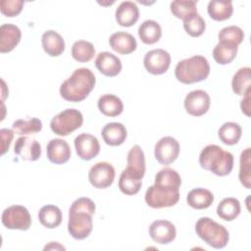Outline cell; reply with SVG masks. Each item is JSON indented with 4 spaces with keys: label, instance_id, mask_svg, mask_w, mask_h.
Returning a JSON list of instances; mask_svg holds the SVG:
<instances>
[{
    "label": "cell",
    "instance_id": "28",
    "mask_svg": "<svg viewBox=\"0 0 251 251\" xmlns=\"http://www.w3.org/2000/svg\"><path fill=\"white\" fill-rule=\"evenodd\" d=\"M38 219L42 226L47 228H55L62 223V212L55 205H45L38 213Z\"/></svg>",
    "mask_w": 251,
    "mask_h": 251
},
{
    "label": "cell",
    "instance_id": "3",
    "mask_svg": "<svg viewBox=\"0 0 251 251\" xmlns=\"http://www.w3.org/2000/svg\"><path fill=\"white\" fill-rule=\"evenodd\" d=\"M96 78L91 70L79 68L61 84L60 94L67 101L80 102L93 90Z\"/></svg>",
    "mask_w": 251,
    "mask_h": 251
},
{
    "label": "cell",
    "instance_id": "32",
    "mask_svg": "<svg viewBox=\"0 0 251 251\" xmlns=\"http://www.w3.org/2000/svg\"><path fill=\"white\" fill-rule=\"evenodd\" d=\"M242 134L241 126L233 122L225 123L218 131V135L220 140L226 145H234L236 144Z\"/></svg>",
    "mask_w": 251,
    "mask_h": 251
},
{
    "label": "cell",
    "instance_id": "26",
    "mask_svg": "<svg viewBox=\"0 0 251 251\" xmlns=\"http://www.w3.org/2000/svg\"><path fill=\"white\" fill-rule=\"evenodd\" d=\"M138 36L143 43L154 44L158 42L162 36L161 25L153 20H147L139 25Z\"/></svg>",
    "mask_w": 251,
    "mask_h": 251
},
{
    "label": "cell",
    "instance_id": "14",
    "mask_svg": "<svg viewBox=\"0 0 251 251\" xmlns=\"http://www.w3.org/2000/svg\"><path fill=\"white\" fill-rule=\"evenodd\" d=\"M75 148L78 157L89 161L100 152V144L96 136L89 133H80L75 138Z\"/></svg>",
    "mask_w": 251,
    "mask_h": 251
},
{
    "label": "cell",
    "instance_id": "29",
    "mask_svg": "<svg viewBox=\"0 0 251 251\" xmlns=\"http://www.w3.org/2000/svg\"><path fill=\"white\" fill-rule=\"evenodd\" d=\"M240 211V203L236 198L233 197H227L223 199L217 207L218 216L226 222H231L235 220L239 216Z\"/></svg>",
    "mask_w": 251,
    "mask_h": 251
},
{
    "label": "cell",
    "instance_id": "12",
    "mask_svg": "<svg viewBox=\"0 0 251 251\" xmlns=\"http://www.w3.org/2000/svg\"><path fill=\"white\" fill-rule=\"evenodd\" d=\"M143 64L148 73L162 75L171 65V55L164 49H154L145 54Z\"/></svg>",
    "mask_w": 251,
    "mask_h": 251
},
{
    "label": "cell",
    "instance_id": "6",
    "mask_svg": "<svg viewBox=\"0 0 251 251\" xmlns=\"http://www.w3.org/2000/svg\"><path fill=\"white\" fill-rule=\"evenodd\" d=\"M195 231L209 246L216 249L226 247L229 240L227 229L208 217H202L196 222Z\"/></svg>",
    "mask_w": 251,
    "mask_h": 251
},
{
    "label": "cell",
    "instance_id": "20",
    "mask_svg": "<svg viewBox=\"0 0 251 251\" xmlns=\"http://www.w3.org/2000/svg\"><path fill=\"white\" fill-rule=\"evenodd\" d=\"M109 44L114 51L124 55L132 53L137 47V43L133 35L125 31L113 33L109 38Z\"/></svg>",
    "mask_w": 251,
    "mask_h": 251
},
{
    "label": "cell",
    "instance_id": "41",
    "mask_svg": "<svg viewBox=\"0 0 251 251\" xmlns=\"http://www.w3.org/2000/svg\"><path fill=\"white\" fill-rule=\"evenodd\" d=\"M250 93L251 91H248L243 99L241 100V103H240V107H241V110H242V113H244L246 116H250Z\"/></svg>",
    "mask_w": 251,
    "mask_h": 251
},
{
    "label": "cell",
    "instance_id": "11",
    "mask_svg": "<svg viewBox=\"0 0 251 251\" xmlns=\"http://www.w3.org/2000/svg\"><path fill=\"white\" fill-rule=\"evenodd\" d=\"M179 154V143L172 136L162 137L155 144L154 155L162 165H170L175 162Z\"/></svg>",
    "mask_w": 251,
    "mask_h": 251
},
{
    "label": "cell",
    "instance_id": "27",
    "mask_svg": "<svg viewBox=\"0 0 251 251\" xmlns=\"http://www.w3.org/2000/svg\"><path fill=\"white\" fill-rule=\"evenodd\" d=\"M231 87L233 92L239 96H244L251 91V69L249 67L241 68L234 74Z\"/></svg>",
    "mask_w": 251,
    "mask_h": 251
},
{
    "label": "cell",
    "instance_id": "42",
    "mask_svg": "<svg viewBox=\"0 0 251 251\" xmlns=\"http://www.w3.org/2000/svg\"><path fill=\"white\" fill-rule=\"evenodd\" d=\"M50 249H62V250H65V247L60 245L58 242H50L49 245H46L44 247V250H50Z\"/></svg>",
    "mask_w": 251,
    "mask_h": 251
},
{
    "label": "cell",
    "instance_id": "31",
    "mask_svg": "<svg viewBox=\"0 0 251 251\" xmlns=\"http://www.w3.org/2000/svg\"><path fill=\"white\" fill-rule=\"evenodd\" d=\"M238 46L227 42H219L214 50L213 57L215 61L220 65L229 64L236 57Z\"/></svg>",
    "mask_w": 251,
    "mask_h": 251
},
{
    "label": "cell",
    "instance_id": "38",
    "mask_svg": "<svg viewBox=\"0 0 251 251\" xmlns=\"http://www.w3.org/2000/svg\"><path fill=\"white\" fill-rule=\"evenodd\" d=\"M218 38L219 42H227L238 46L244 39V32L237 25H229L221 29Z\"/></svg>",
    "mask_w": 251,
    "mask_h": 251
},
{
    "label": "cell",
    "instance_id": "30",
    "mask_svg": "<svg viewBox=\"0 0 251 251\" xmlns=\"http://www.w3.org/2000/svg\"><path fill=\"white\" fill-rule=\"evenodd\" d=\"M209 16L215 21H226L229 19L233 12L232 3L230 1L212 0L208 4L207 8Z\"/></svg>",
    "mask_w": 251,
    "mask_h": 251
},
{
    "label": "cell",
    "instance_id": "13",
    "mask_svg": "<svg viewBox=\"0 0 251 251\" xmlns=\"http://www.w3.org/2000/svg\"><path fill=\"white\" fill-rule=\"evenodd\" d=\"M211 99L209 94L201 89L190 91L184 99V108L186 112L194 117H200L206 114L210 108Z\"/></svg>",
    "mask_w": 251,
    "mask_h": 251
},
{
    "label": "cell",
    "instance_id": "15",
    "mask_svg": "<svg viewBox=\"0 0 251 251\" xmlns=\"http://www.w3.org/2000/svg\"><path fill=\"white\" fill-rule=\"evenodd\" d=\"M14 152L25 161H36L41 156V146L39 142L28 136L19 137L14 146Z\"/></svg>",
    "mask_w": 251,
    "mask_h": 251
},
{
    "label": "cell",
    "instance_id": "25",
    "mask_svg": "<svg viewBox=\"0 0 251 251\" xmlns=\"http://www.w3.org/2000/svg\"><path fill=\"white\" fill-rule=\"evenodd\" d=\"M98 109L100 112L108 117H117L122 114L124 104L122 100L113 94H104L98 99Z\"/></svg>",
    "mask_w": 251,
    "mask_h": 251
},
{
    "label": "cell",
    "instance_id": "2",
    "mask_svg": "<svg viewBox=\"0 0 251 251\" xmlns=\"http://www.w3.org/2000/svg\"><path fill=\"white\" fill-rule=\"evenodd\" d=\"M94 202L87 197L75 200L69 210L68 231L75 239L86 238L93 228L92 216L95 213Z\"/></svg>",
    "mask_w": 251,
    "mask_h": 251
},
{
    "label": "cell",
    "instance_id": "40",
    "mask_svg": "<svg viewBox=\"0 0 251 251\" xmlns=\"http://www.w3.org/2000/svg\"><path fill=\"white\" fill-rule=\"evenodd\" d=\"M1 136V154L4 155L11 145V142L14 137V130L9 128H1L0 129Z\"/></svg>",
    "mask_w": 251,
    "mask_h": 251
},
{
    "label": "cell",
    "instance_id": "9",
    "mask_svg": "<svg viewBox=\"0 0 251 251\" xmlns=\"http://www.w3.org/2000/svg\"><path fill=\"white\" fill-rule=\"evenodd\" d=\"M126 177L142 181L145 175V156L139 145L132 146L127 153V167L122 172Z\"/></svg>",
    "mask_w": 251,
    "mask_h": 251
},
{
    "label": "cell",
    "instance_id": "10",
    "mask_svg": "<svg viewBox=\"0 0 251 251\" xmlns=\"http://www.w3.org/2000/svg\"><path fill=\"white\" fill-rule=\"evenodd\" d=\"M115 169L108 162H98L93 165L88 173V179L95 188H107L115 179Z\"/></svg>",
    "mask_w": 251,
    "mask_h": 251
},
{
    "label": "cell",
    "instance_id": "24",
    "mask_svg": "<svg viewBox=\"0 0 251 251\" xmlns=\"http://www.w3.org/2000/svg\"><path fill=\"white\" fill-rule=\"evenodd\" d=\"M186 202L193 209H207L214 202V195L210 190L198 187L188 192L186 196Z\"/></svg>",
    "mask_w": 251,
    "mask_h": 251
},
{
    "label": "cell",
    "instance_id": "7",
    "mask_svg": "<svg viewBox=\"0 0 251 251\" xmlns=\"http://www.w3.org/2000/svg\"><path fill=\"white\" fill-rule=\"evenodd\" d=\"M82 114L76 109H66L52 118L51 130L60 136H66L82 126Z\"/></svg>",
    "mask_w": 251,
    "mask_h": 251
},
{
    "label": "cell",
    "instance_id": "16",
    "mask_svg": "<svg viewBox=\"0 0 251 251\" xmlns=\"http://www.w3.org/2000/svg\"><path fill=\"white\" fill-rule=\"evenodd\" d=\"M151 238L159 244H168L172 242L176 235V226L167 220H157L149 226Z\"/></svg>",
    "mask_w": 251,
    "mask_h": 251
},
{
    "label": "cell",
    "instance_id": "8",
    "mask_svg": "<svg viewBox=\"0 0 251 251\" xmlns=\"http://www.w3.org/2000/svg\"><path fill=\"white\" fill-rule=\"evenodd\" d=\"M4 226L9 229L26 230L31 225V217L28 210L22 205H13L6 208L1 216Z\"/></svg>",
    "mask_w": 251,
    "mask_h": 251
},
{
    "label": "cell",
    "instance_id": "33",
    "mask_svg": "<svg viewBox=\"0 0 251 251\" xmlns=\"http://www.w3.org/2000/svg\"><path fill=\"white\" fill-rule=\"evenodd\" d=\"M95 55V48L91 42L85 40L75 41L72 46V56L79 63L89 62Z\"/></svg>",
    "mask_w": 251,
    "mask_h": 251
},
{
    "label": "cell",
    "instance_id": "19",
    "mask_svg": "<svg viewBox=\"0 0 251 251\" xmlns=\"http://www.w3.org/2000/svg\"><path fill=\"white\" fill-rule=\"evenodd\" d=\"M21 29L12 24H4L0 27V52H11L20 42Z\"/></svg>",
    "mask_w": 251,
    "mask_h": 251
},
{
    "label": "cell",
    "instance_id": "5",
    "mask_svg": "<svg viewBox=\"0 0 251 251\" xmlns=\"http://www.w3.org/2000/svg\"><path fill=\"white\" fill-rule=\"evenodd\" d=\"M209 74V62L201 55H195L179 61L175 69V75L176 79L184 84L202 81L208 77Z\"/></svg>",
    "mask_w": 251,
    "mask_h": 251
},
{
    "label": "cell",
    "instance_id": "17",
    "mask_svg": "<svg viewBox=\"0 0 251 251\" xmlns=\"http://www.w3.org/2000/svg\"><path fill=\"white\" fill-rule=\"evenodd\" d=\"M48 160L53 164H65L71 158V148L68 142L61 138H54L49 141L46 147Z\"/></svg>",
    "mask_w": 251,
    "mask_h": 251
},
{
    "label": "cell",
    "instance_id": "39",
    "mask_svg": "<svg viewBox=\"0 0 251 251\" xmlns=\"http://www.w3.org/2000/svg\"><path fill=\"white\" fill-rule=\"evenodd\" d=\"M24 7V1L22 0H2L0 1L1 13L6 17L18 16Z\"/></svg>",
    "mask_w": 251,
    "mask_h": 251
},
{
    "label": "cell",
    "instance_id": "18",
    "mask_svg": "<svg viewBox=\"0 0 251 251\" xmlns=\"http://www.w3.org/2000/svg\"><path fill=\"white\" fill-rule=\"evenodd\" d=\"M97 70L106 76H116L122 71V62L114 54L110 52H100L95 60Z\"/></svg>",
    "mask_w": 251,
    "mask_h": 251
},
{
    "label": "cell",
    "instance_id": "37",
    "mask_svg": "<svg viewBox=\"0 0 251 251\" xmlns=\"http://www.w3.org/2000/svg\"><path fill=\"white\" fill-rule=\"evenodd\" d=\"M183 27L190 36L198 37L205 31L206 24L204 19L196 13L183 20Z\"/></svg>",
    "mask_w": 251,
    "mask_h": 251
},
{
    "label": "cell",
    "instance_id": "34",
    "mask_svg": "<svg viewBox=\"0 0 251 251\" xmlns=\"http://www.w3.org/2000/svg\"><path fill=\"white\" fill-rule=\"evenodd\" d=\"M196 4L195 1L190 0H176L170 5L171 12L176 18L183 21L189 16L197 13Z\"/></svg>",
    "mask_w": 251,
    "mask_h": 251
},
{
    "label": "cell",
    "instance_id": "23",
    "mask_svg": "<svg viewBox=\"0 0 251 251\" xmlns=\"http://www.w3.org/2000/svg\"><path fill=\"white\" fill-rule=\"evenodd\" d=\"M41 43L44 51L51 57L60 56L65 50V40L55 30H47L42 34Z\"/></svg>",
    "mask_w": 251,
    "mask_h": 251
},
{
    "label": "cell",
    "instance_id": "35",
    "mask_svg": "<svg viewBox=\"0 0 251 251\" xmlns=\"http://www.w3.org/2000/svg\"><path fill=\"white\" fill-rule=\"evenodd\" d=\"M12 129L18 134H30L39 132L42 129V122L37 118L29 120H17L12 125Z\"/></svg>",
    "mask_w": 251,
    "mask_h": 251
},
{
    "label": "cell",
    "instance_id": "1",
    "mask_svg": "<svg viewBox=\"0 0 251 251\" xmlns=\"http://www.w3.org/2000/svg\"><path fill=\"white\" fill-rule=\"evenodd\" d=\"M181 177L171 168L160 170L155 176V182L145 193L146 204L154 209L167 208L176 205L179 200Z\"/></svg>",
    "mask_w": 251,
    "mask_h": 251
},
{
    "label": "cell",
    "instance_id": "36",
    "mask_svg": "<svg viewBox=\"0 0 251 251\" xmlns=\"http://www.w3.org/2000/svg\"><path fill=\"white\" fill-rule=\"evenodd\" d=\"M251 153L250 148H246L240 155V167H239V180L243 186L247 189L251 187Z\"/></svg>",
    "mask_w": 251,
    "mask_h": 251
},
{
    "label": "cell",
    "instance_id": "21",
    "mask_svg": "<svg viewBox=\"0 0 251 251\" xmlns=\"http://www.w3.org/2000/svg\"><path fill=\"white\" fill-rule=\"evenodd\" d=\"M139 18V9L131 1L122 2L116 10V21L122 26L133 25Z\"/></svg>",
    "mask_w": 251,
    "mask_h": 251
},
{
    "label": "cell",
    "instance_id": "4",
    "mask_svg": "<svg viewBox=\"0 0 251 251\" xmlns=\"http://www.w3.org/2000/svg\"><path fill=\"white\" fill-rule=\"evenodd\" d=\"M199 164L204 170L210 171L216 176H225L232 171L233 155L216 144H210L200 152Z\"/></svg>",
    "mask_w": 251,
    "mask_h": 251
},
{
    "label": "cell",
    "instance_id": "22",
    "mask_svg": "<svg viewBox=\"0 0 251 251\" xmlns=\"http://www.w3.org/2000/svg\"><path fill=\"white\" fill-rule=\"evenodd\" d=\"M101 135L106 144L110 146H118L124 143L127 132L125 126L121 123H108L104 126Z\"/></svg>",
    "mask_w": 251,
    "mask_h": 251
}]
</instances>
